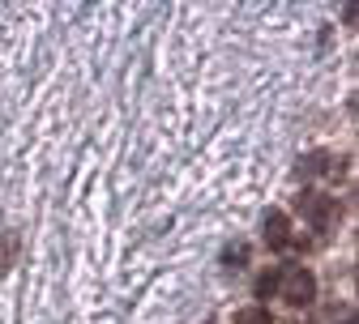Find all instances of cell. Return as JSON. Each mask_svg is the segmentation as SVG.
Masks as SVG:
<instances>
[{
	"mask_svg": "<svg viewBox=\"0 0 359 324\" xmlns=\"http://www.w3.org/2000/svg\"><path fill=\"white\" fill-rule=\"evenodd\" d=\"M283 303L291 307H308L312 299H317V277H312V269H283Z\"/></svg>",
	"mask_w": 359,
	"mask_h": 324,
	"instance_id": "cell-1",
	"label": "cell"
},
{
	"mask_svg": "<svg viewBox=\"0 0 359 324\" xmlns=\"http://www.w3.org/2000/svg\"><path fill=\"white\" fill-rule=\"evenodd\" d=\"M299 213L312 222V226H317V230H325L330 222H334V201L325 197V192H299Z\"/></svg>",
	"mask_w": 359,
	"mask_h": 324,
	"instance_id": "cell-2",
	"label": "cell"
},
{
	"mask_svg": "<svg viewBox=\"0 0 359 324\" xmlns=\"http://www.w3.org/2000/svg\"><path fill=\"white\" fill-rule=\"evenodd\" d=\"M261 230H265V248H274V252H283V248L291 244V218H287L283 209H269Z\"/></svg>",
	"mask_w": 359,
	"mask_h": 324,
	"instance_id": "cell-3",
	"label": "cell"
},
{
	"mask_svg": "<svg viewBox=\"0 0 359 324\" xmlns=\"http://www.w3.org/2000/svg\"><path fill=\"white\" fill-rule=\"evenodd\" d=\"M330 154L325 150H312V154H304L299 162H295V179H317V175H325L330 171Z\"/></svg>",
	"mask_w": 359,
	"mask_h": 324,
	"instance_id": "cell-4",
	"label": "cell"
},
{
	"mask_svg": "<svg viewBox=\"0 0 359 324\" xmlns=\"http://www.w3.org/2000/svg\"><path fill=\"white\" fill-rule=\"evenodd\" d=\"M278 286H283V269H265L261 277H257V286H252V295L265 303V299H274L278 295Z\"/></svg>",
	"mask_w": 359,
	"mask_h": 324,
	"instance_id": "cell-5",
	"label": "cell"
},
{
	"mask_svg": "<svg viewBox=\"0 0 359 324\" xmlns=\"http://www.w3.org/2000/svg\"><path fill=\"white\" fill-rule=\"evenodd\" d=\"M13 252H18V235H13V230H5V235H0V273H9Z\"/></svg>",
	"mask_w": 359,
	"mask_h": 324,
	"instance_id": "cell-6",
	"label": "cell"
},
{
	"mask_svg": "<svg viewBox=\"0 0 359 324\" xmlns=\"http://www.w3.org/2000/svg\"><path fill=\"white\" fill-rule=\"evenodd\" d=\"M222 265H227V269H244V265H248V244H231V248H222Z\"/></svg>",
	"mask_w": 359,
	"mask_h": 324,
	"instance_id": "cell-7",
	"label": "cell"
},
{
	"mask_svg": "<svg viewBox=\"0 0 359 324\" xmlns=\"http://www.w3.org/2000/svg\"><path fill=\"white\" fill-rule=\"evenodd\" d=\"M236 324H274V320H269L265 303H252V307H244V311L236 316Z\"/></svg>",
	"mask_w": 359,
	"mask_h": 324,
	"instance_id": "cell-8",
	"label": "cell"
},
{
	"mask_svg": "<svg viewBox=\"0 0 359 324\" xmlns=\"http://www.w3.org/2000/svg\"><path fill=\"white\" fill-rule=\"evenodd\" d=\"M342 324H355V320H342Z\"/></svg>",
	"mask_w": 359,
	"mask_h": 324,
	"instance_id": "cell-9",
	"label": "cell"
}]
</instances>
